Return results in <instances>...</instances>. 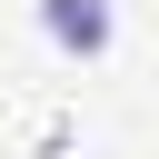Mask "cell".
Returning a JSON list of instances; mask_svg holds the SVG:
<instances>
[{"label": "cell", "mask_w": 159, "mask_h": 159, "mask_svg": "<svg viewBox=\"0 0 159 159\" xmlns=\"http://www.w3.org/2000/svg\"><path fill=\"white\" fill-rule=\"evenodd\" d=\"M40 20H50V40L60 50H109V0H40Z\"/></svg>", "instance_id": "6da1fadb"}]
</instances>
